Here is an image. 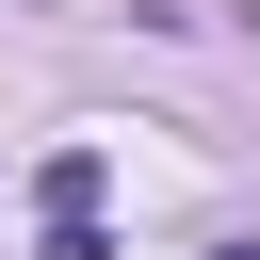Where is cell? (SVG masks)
<instances>
[{"instance_id": "obj_3", "label": "cell", "mask_w": 260, "mask_h": 260, "mask_svg": "<svg viewBox=\"0 0 260 260\" xmlns=\"http://www.w3.org/2000/svg\"><path fill=\"white\" fill-rule=\"evenodd\" d=\"M228 260H260V244H228Z\"/></svg>"}, {"instance_id": "obj_1", "label": "cell", "mask_w": 260, "mask_h": 260, "mask_svg": "<svg viewBox=\"0 0 260 260\" xmlns=\"http://www.w3.org/2000/svg\"><path fill=\"white\" fill-rule=\"evenodd\" d=\"M114 195V146H49V179H32V211H98Z\"/></svg>"}, {"instance_id": "obj_2", "label": "cell", "mask_w": 260, "mask_h": 260, "mask_svg": "<svg viewBox=\"0 0 260 260\" xmlns=\"http://www.w3.org/2000/svg\"><path fill=\"white\" fill-rule=\"evenodd\" d=\"M32 260H114V228H98V211H49V244H32Z\"/></svg>"}]
</instances>
